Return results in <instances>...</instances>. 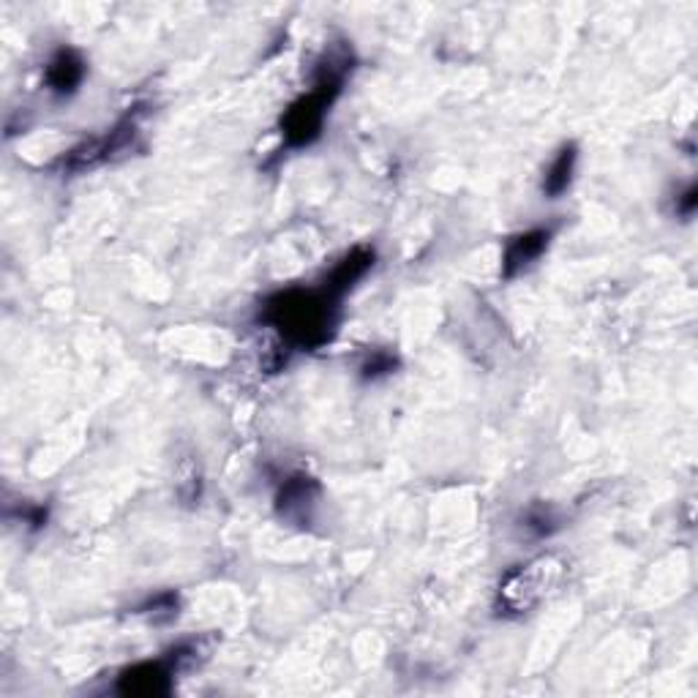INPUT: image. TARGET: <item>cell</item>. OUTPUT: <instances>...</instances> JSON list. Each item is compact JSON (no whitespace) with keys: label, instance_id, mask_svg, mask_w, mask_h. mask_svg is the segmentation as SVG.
Masks as SVG:
<instances>
[{"label":"cell","instance_id":"52a82bcc","mask_svg":"<svg viewBox=\"0 0 698 698\" xmlns=\"http://www.w3.org/2000/svg\"><path fill=\"white\" fill-rule=\"evenodd\" d=\"M371 265H374V252H371V248H355V252H349L347 257L341 260L334 271H330L328 282H325L322 289L330 295V298L339 300L341 295H347L349 289H352L355 284H358L360 278L371 271Z\"/></svg>","mask_w":698,"mask_h":698},{"label":"cell","instance_id":"5b68a950","mask_svg":"<svg viewBox=\"0 0 698 698\" xmlns=\"http://www.w3.org/2000/svg\"><path fill=\"white\" fill-rule=\"evenodd\" d=\"M44 80H46V87H50V93H55V96H61V98L74 96L77 87L83 85V80H85L83 55H80L77 50L61 46V50L50 57V63H46Z\"/></svg>","mask_w":698,"mask_h":698},{"label":"cell","instance_id":"7a4b0ae2","mask_svg":"<svg viewBox=\"0 0 698 698\" xmlns=\"http://www.w3.org/2000/svg\"><path fill=\"white\" fill-rule=\"evenodd\" d=\"M565 579V562L554 554H540L505 573L497 586V609L505 616L532 614L549 601Z\"/></svg>","mask_w":698,"mask_h":698},{"label":"cell","instance_id":"8fae6325","mask_svg":"<svg viewBox=\"0 0 698 698\" xmlns=\"http://www.w3.org/2000/svg\"><path fill=\"white\" fill-rule=\"evenodd\" d=\"M696 202H698L696 186H688V191L677 197V205H674V211H677L679 216L690 219V216H694V211H696Z\"/></svg>","mask_w":698,"mask_h":698},{"label":"cell","instance_id":"6da1fadb","mask_svg":"<svg viewBox=\"0 0 698 698\" xmlns=\"http://www.w3.org/2000/svg\"><path fill=\"white\" fill-rule=\"evenodd\" d=\"M336 304L325 289H287L265 304V319L293 347H322L336 325Z\"/></svg>","mask_w":698,"mask_h":698},{"label":"cell","instance_id":"277c9868","mask_svg":"<svg viewBox=\"0 0 698 698\" xmlns=\"http://www.w3.org/2000/svg\"><path fill=\"white\" fill-rule=\"evenodd\" d=\"M549 241H551V230H543V226H538V230H527V232H521V235L510 237L508 246H505L503 276L514 278V276H519L521 271H527L529 265H535V262L543 257L546 248H549Z\"/></svg>","mask_w":698,"mask_h":698},{"label":"cell","instance_id":"3957f363","mask_svg":"<svg viewBox=\"0 0 698 698\" xmlns=\"http://www.w3.org/2000/svg\"><path fill=\"white\" fill-rule=\"evenodd\" d=\"M178 663L174 657H165L156 663H137V666L126 668L118 679V690L124 696H139L154 698L167 696L172 690V677L178 674Z\"/></svg>","mask_w":698,"mask_h":698},{"label":"cell","instance_id":"8992f818","mask_svg":"<svg viewBox=\"0 0 698 698\" xmlns=\"http://www.w3.org/2000/svg\"><path fill=\"white\" fill-rule=\"evenodd\" d=\"M319 486L306 475H293L289 480H284V486L276 494V508L284 519L304 524L311 516L314 503H317Z\"/></svg>","mask_w":698,"mask_h":698},{"label":"cell","instance_id":"ba28073f","mask_svg":"<svg viewBox=\"0 0 698 698\" xmlns=\"http://www.w3.org/2000/svg\"><path fill=\"white\" fill-rule=\"evenodd\" d=\"M575 161H579V150H575V145H565V148H560V154L554 156V161H551L543 178V194L549 197V200H560V197L570 189V180H573V172H575Z\"/></svg>","mask_w":698,"mask_h":698},{"label":"cell","instance_id":"9c48e42d","mask_svg":"<svg viewBox=\"0 0 698 698\" xmlns=\"http://www.w3.org/2000/svg\"><path fill=\"white\" fill-rule=\"evenodd\" d=\"M554 524H557V519H554V514H551L549 508H529L527 516H524V527L532 529V532L538 535V538H543V535L554 532V529H557Z\"/></svg>","mask_w":698,"mask_h":698},{"label":"cell","instance_id":"30bf717a","mask_svg":"<svg viewBox=\"0 0 698 698\" xmlns=\"http://www.w3.org/2000/svg\"><path fill=\"white\" fill-rule=\"evenodd\" d=\"M363 371H366L363 377H371V380H374V377H380V374H388V371H393L391 355H385V352L374 355V360H369V363L363 366Z\"/></svg>","mask_w":698,"mask_h":698}]
</instances>
